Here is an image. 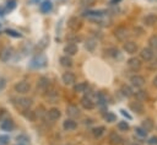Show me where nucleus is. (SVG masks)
Instances as JSON below:
<instances>
[{"instance_id":"1","label":"nucleus","mask_w":157,"mask_h":145,"mask_svg":"<svg viewBox=\"0 0 157 145\" xmlns=\"http://www.w3.org/2000/svg\"><path fill=\"white\" fill-rule=\"evenodd\" d=\"M12 101H13L15 107L22 112L26 109H29L33 104V101L28 97H17V98H12Z\"/></svg>"},{"instance_id":"2","label":"nucleus","mask_w":157,"mask_h":145,"mask_svg":"<svg viewBox=\"0 0 157 145\" xmlns=\"http://www.w3.org/2000/svg\"><path fill=\"white\" fill-rule=\"evenodd\" d=\"M45 65H47V58L44 55H37L29 63V66L33 69H40V68H44Z\"/></svg>"},{"instance_id":"3","label":"nucleus","mask_w":157,"mask_h":145,"mask_svg":"<svg viewBox=\"0 0 157 145\" xmlns=\"http://www.w3.org/2000/svg\"><path fill=\"white\" fill-rule=\"evenodd\" d=\"M13 90H15L17 93H20V95H25V93L29 92L31 85H29V82H27V81H18V82H16V84L13 85Z\"/></svg>"},{"instance_id":"4","label":"nucleus","mask_w":157,"mask_h":145,"mask_svg":"<svg viewBox=\"0 0 157 145\" xmlns=\"http://www.w3.org/2000/svg\"><path fill=\"white\" fill-rule=\"evenodd\" d=\"M81 26H82V22H81V20H80L77 16H71V17L67 20V27H69L71 31H74V32L78 31V29L81 28Z\"/></svg>"},{"instance_id":"5","label":"nucleus","mask_w":157,"mask_h":145,"mask_svg":"<svg viewBox=\"0 0 157 145\" xmlns=\"http://www.w3.org/2000/svg\"><path fill=\"white\" fill-rule=\"evenodd\" d=\"M126 65H128V68L131 70V71H139L140 69H141V60L139 59V58H136V57H132V58H130L128 61H126Z\"/></svg>"},{"instance_id":"6","label":"nucleus","mask_w":157,"mask_h":145,"mask_svg":"<svg viewBox=\"0 0 157 145\" xmlns=\"http://www.w3.org/2000/svg\"><path fill=\"white\" fill-rule=\"evenodd\" d=\"M128 36H129V32H128V29H126L125 27H123V26L117 27V28L114 29V37H115L117 39H119V41H125V39L128 38Z\"/></svg>"},{"instance_id":"7","label":"nucleus","mask_w":157,"mask_h":145,"mask_svg":"<svg viewBox=\"0 0 157 145\" xmlns=\"http://www.w3.org/2000/svg\"><path fill=\"white\" fill-rule=\"evenodd\" d=\"M61 80H63V82H64L65 85L71 86V85L75 84V81H76V76H75L74 72H71V71H66V72H64V74L61 75Z\"/></svg>"},{"instance_id":"8","label":"nucleus","mask_w":157,"mask_h":145,"mask_svg":"<svg viewBox=\"0 0 157 145\" xmlns=\"http://www.w3.org/2000/svg\"><path fill=\"white\" fill-rule=\"evenodd\" d=\"M52 85H50V80L47 77V76H40L38 80H37V88H39L40 91H45L47 88H49Z\"/></svg>"},{"instance_id":"9","label":"nucleus","mask_w":157,"mask_h":145,"mask_svg":"<svg viewBox=\"0 0 157 145\" xmlns=\"http://www.w3.org/2000/svg\"><path fill=\"white\" fill-rule=\"evenodd\" d=\"M142 22H144L145 26H148V27L155 26V25L157 23V14H153V12L147 14V15L142 18Z\"/></svg>"},{"instance_id":"10","label":"nucleus","mask_w":157,"mask_h":145,"mask_svg":"<svg viewBox=\"0 0 157 145\" xmlns=\"http://www.w3.org/2000/svg\"><path fill=\"white\" fill-rule=\"evenodd\" d=\"M153 57H155V53L150 47L148 48H144L140 52V58L142 60H145V61H151L153 59Z\"/></svg>"},{"instance_id":"11","label":"nucleus","mask_w":157,"mask_h":145,"mask_svg":"<svg viewBox=\"0 0 157 145\" xmlns=\"http://www.w3.org/2000/svg\"><path fill=\"white\" fill-rule=\"evenodd\" d=\"M130 82H131V85H132L134 87L140 88V87H142V86L145 85V77L136 74V75H134V76L130 77Z\"/></svg>"},{"instance_id":"12","label":"nucleus","mask_w":157,"mask_h":145,"mask_svg":"<svg viewBox=\"0 0 157 145\" xmlns=\"http://www.w3.org/2000/svg\"><path fill=\"white\" fill-rule=\"evenodd\" d=\"M66 114L70 117V118H76V117H80V114H81V112H80V108L77 107V106H75V104H69L67 107H66Z\"/></svg>"},{"instance_id":"13","label":"nucleus","mask_w":157,"mask_h":145,"mask_svg":"<svg viewBox=\"0 0 157 145\" xmlns=\"http://www.w3.org/2000/svg\"><path fill=\"white\" fill-rule=\"evenodd\" d=\"M12 57V49L10 47H4L0 49V60L1 61H9Z\"/></svg>"},{"instance_id":"14","label":"nucleus","mask_w":157,"mask_h":145,"mask_svg":"<svg viewBox=\"0 0 157 145\" xmlns=\"http://www.w3.org/2000/svg\"><path fill=\"white\" fill-rule=\"evenodd\" d=\"M47 116H48V118H49L52 122H54V120H58V119L61 117V112H60L59 108L53 107V108H50V109L47 111Z\"/></svg>"},{"instance_id":"15","label":"nucleus","mask_w":157,"mask_h":145,"mask_svg":"<svg viewBox=\"0 0 157 145\" xmlns=\"http://www.w3.org/2000/svg\"><path fill=\"white\" fill-rule=\"evenodd\" d=\"M63 128H64V130H66V131H71V130H75V129L77 128V123H76L75 119L67 118V119H65V120L63 122Z\"/></svg>"},{"instance_id":"16","label":"nucleus","mask_w":157,"mask_h":145,"mask_svg":"<svg viewBox=\"0 0 157 145\" xmlns=\"http://www.w3.org/2000/svg\"><path fill=\"white\" fill-rule=\"evenodd\" d=\"M108 141H109V145H120L123 139L117 131H110V134L108 136Z\"/></svg>"},{"instance_id":"17","label":"nucleus","mask_w":157,"mask_h":145,"mask_svg":"<svg viewBox=\"0 0 157 145\" xmlns=\"http://www.w3.org/2000/svg\"><path fill=\"white\" fill-rule=\"evenodd\" d=\"M80 103H81V106L85 108V109H93L94 108V102L92 101V98H91V96H85V97H82L81 98V101H80Z\"/></svg>"},{"instance_id":"18","label":"nucleus","mask_w":157,"mask_h":145,"mask_svg":"<svg viewBox=\"0 0 157 145\" xmlns=\"http://www.w3.org/2000/svg\"><path fill=\"white\" fill-rule=\"evenodd\" d=\"M0 128H1L2 130H5V131H11V130H13V128H15V123H13L12 119L6 118V119L1 120V123H0Z\"/></svg>"},{"instance_id":"19","label":"nucleus","mask_w":157,"mask_h":145,"mask_svg":"<svg viewBox=\"0 0 157 145\" xmlns=\"http://www.w3.org/2000/svg\"><path fill=\"white\" fill-rule=\"evenodd\" d=\"M123 48H124V50H125L126 53L134 54V53L137 50V44H136L135 42H132V41H125Z\"/></svg>"},{"instance_id":"20","label":"nucleus","mask_w":157,"mask_h":145,"mask_svg":"<svg viewBox=\"0 0 157 145\" xmlns=\"http://www.w3.org/2000/svg\"><path fill=\"white\" fill-rule=\"evenodd\" d=\"M77 50H78V48H77V45L75 43H67L64 47V53H65V55H69V57L75 55L77 53Z\"/></svg>"},{"instance_id":"21","label":"nucleus","mask_w":157,"mask_h":145,"mask_svg":"<svg viewBox=\"0 0 157 145\" xmlns=\"http://www.w3.org/2000/svg\"><path fill=\"white\" fill-rule=\"evenodd\" d=\"M129 107H130V109L132 111V112H135V113H137V114H142L144 113V104L140 102V101H134V102H131L130 104H129Z\"/></svg>"},{"instance_id":"22","label":"nucleus","mask_w":157,"mask_h":145,"mask_svg":"<svg viewBox=\"0 0 157 145\" xmlns=\"http://www.w3.org/2000/svg\"><path fill=\"white\" fill-rule=\"evenodd\" d=\"M44 92H45V96H47V98H48L49 101H54V100H56V98L59 97V92H58L53 86H50L49 88H47Z\"/></svg>"},{"instance_id":"23","label":"nucleus","mask_w":157,"mask_h":145,"mask_svg":"<svg viewBox=\"0 0 157 145\" xmlns=\"http://www.w3.org/2000/svg\"><path fill=\"white\" fill-rule=\"evenodd\" d=\"M52 9H53V4H52L50 0H44V1L39 5V10H40L43 14H48V12H50Z\"/></svg>"},{"instance_id":"24","label":"nucleus","mask_w":157,"mask_h":145,"mask_svg":"<svg viewBox=\"0 0 157 145\" xmlns=\"http://www.w3.org/2000/svg\"><path fill=\"white\" fill-rule=\"evenodd\" d=\"M96 47H97V39H94V38L91 37V38H87L85 41V48L88 52H93L96 49Z\"/></svg>"},{"instance_id":"25","label":"nucleus","mask_w":157,"mask_h":145,"mask_svg":"<svg viewBox=\"0 0 157 145\" xmlns=\"http://www.w3.org/2000/svg\"><path fill=\"white\" fill-rule=\"evenodd\" d=\"M88 87H90L88 82H87V81H82V82H77V84L74 86V90H75V92L82 93V92H86Z\"/></svg>"},{"instance_id":"26","label":"nucleus","mask_w":157,"mask_h":145,"mask_svg":"<svg viewBox=\"0 0 157 145\" xmlns=\"http://www.w3.org/2000/svg\"><path fill=\"white\" fill-rule=\"evenodd\" d=\"M104 133H105V127H103V125H98V127H96V128L92 129V135L96 139H99L101 136H103Z\"/></svg>"},{"instance_id":"27","label":"nucleus","mask_w":157,"mask_h":145,"mask_svg":"<svg viewBox=\"0 0 157 145\" xmlns=\"http://www.w3.org/2000/svg\"><path fill=\"white\" fill-rule=\"evenodd\" d=\"M135 98H136V101H140V102L147 101V100H148V93H147L145 90H139V91H136V93H135Z\"/></svg>"},{"instance_id":"28","label":"nucleus","mask_w":157,"mask_h":145,"mask_svg":"<svg viewBox=\"0 0 157 145\" xmlns=\"http://www.w3.org/2000/svg\"><path fill=\"white\" fill-rule=\"evenodd\" d=\"M104 53H105V55L109 57V58H117V57H119V50H118V48H114V47L107 48V49L104 50Z\"/></svg>"},{"instance_id":"29","label":"nucleus","mask_w":157,"mask_h":145,"mask_svg":"<svg viewBox=\"0 0 157 145\" xmlns=\"http://www.w3.org/2000/svg\"><path fill=\"white\" fill-rule=\"evenodd\" d=\"M59 61H60V64H61L63 66H65V68L72 66V59H71L69 55H63V57H60Z\"/></svg>"},{"instance_id":"30","label":"nucleus","mask_w":157,"mask_h":145,"mask_svg":"<svg viewBox=\"0 0 157 145\" xmlns=\"http://www.w3.org/2000/svg\"><path fill=\"white\" fill-rule=\"evenodd\" d=\"M120 92H121V95H123V96H125V97H131V96L134 95V92H132L131 87H130V86H128V85H125V84L120 86Z\"/></svg>"},{"instance_id":"31","label":"nucleus","mask_w":157,"mask_h":145,"mask_svg":"<svg viewBox=\"0 0 157 145\" xmlns=\"http://www.w3.org/2000/svg\"><path fill=\"white\" fill-rule=\"evenodd\" d=\"M153 125H155V123H153L152 118H146V119H144V122H142V125H141V127H142L146 131H148V130L153 129Z\"/></svg>"},{"instance_id":"32","label":"nucleus","mask_w":157,"mask_h":145,"mask_svg":"<svg viewBox=\"0 0 157 145\" xmlns=\"http://www.w3.org/2000/svg\"><path fill=\"white\" fill-rule=\"evenodd\" d=\"M66 39L69 43H78L81 41V37L77 33H71V34L66 36Z\"/></svg>"},{"instance_id":"33","label":"nucleus","mask_w":157,"mask_h":145,"mask_svg":"<svg viewBox=\"0 0 157 145\" xmlns=\"http://www.w3.org/2000/svg\"><path fill=\"white\" fill-rule=\"evenodd\" d=\"M148 45L152 50H157V34H153L148 38Z\"/></svg>"},{"instance_id":"34","label":"nucleus","mask_w":157,"mask_h":145,"mask_svg":"<svg viewBox=\"0 0 157 145\" xmlns=\"http://www.w3.org/2000/svg\"><path fill=\"white\" fill-rule=\"evenodd\" d=\"M22 114H23V117H25L26 119H29V120H33V119L36 118V112H33V111H31V109L23 111Z\"/></svg>"},{"instance_id":"35","label":"nucleus","mask_w":157,"mask_h":145,"mask_svg":"<svg viewBox=\"0 0 157 145\" xmlns=\"http://www.w3.org/2000/svg\"><path fill=\"white\" fill-rule=\"evenodd\" d=\"M6 34L10 36V37H13V38H21L22 37V34L20 32H17L15 29H11V28H7L6 29Z\"/></svg>"},{"instance_id":"36","label":"nucleus","mask_w":157,"mask_h":145,"mask_svg":"<svg viewBox=\"0 0 157 145\" xmlns=\"http://www.w3.org/2000/svg\"><path fill=\"white\" fill-rule=\"evenodd\" d=\"M104 119H105L108 123H113V122H115L117 117H115L114 113H112V112H107V113L104 114Z\"/></svg>"},{"instance_id":"37","label":"nucleus","mask_w":157,"mask_h":145,"mask_svg":"<svg viewBox=\"0 0 157 145\" xmlns=\"http://www.w3.org/2000/svg\"><path fill=\"white\" fill-rule=\"evenodd\" d=\"M118 129H119V130H124V131H126V130L129 129V123L125 122V120H120V122H118Z\"/></svg>"},{"instance_id":"38","label":"nucleus","mask_w":157,"mask_h":145,"mask_svg":"<svg viewBox=\"0 0 157 145\" xmlns=\"http://www.w3.org/2000/svg\"><path fill=\"white\" fill-rule=\"evenodd\" d=\"M135 133H136V135H139V136L144 138V136H146V135H147V133H148V131H146L142 127H137V128H135Z\"/></svg>"},{"instance_id":"39","label":"nucleus","mask_w":157,"mask_h":145,"mask_svg":"<svg viewBox=\"0 0 157 145\" xmlns=\"http://www.w3.org/2000/svg\"><path fill=\"white\" fill-rule=\"evenodd\" d=\"M16 7V0H7L6 2V11H12Z\"/></svg>"},{"instance_id":"40","label":"nucleus","mask_w":157,"mask_h":145,"mask_svg":"<svg viewBox=\"0 0 157 145\" xmlns=\"http://www.w3.org/2000/svg\"><path fill=\"white\" fill-rule=\"evenodd\" d=\"M9 141H10L9 135H5V134L0 135V145H6V144H9Z\"/></svg>"},{"instance_id":"41","label":"nucleus","mask_w":157,"mask_h":145,"mask_svg":"<svg viewBox=\"0 0 157 145\" xmlns=\"http://www.w3.org/2000/svg\"><path fill=\"white\" fill-rule=\"evenodd\" d=\"M94 1L96 0H80V4L83 7H88V6H92L94 4Z\"/></svg>"},{"instance_id":"42","label":"nucleus","mask_w":157,"mask_h":145,"mask_svg":"<svg viewBox=\"0 0 157 145\" xmlns=\"http://www.w3.org/2000/svg\"><path fill=\"white\" fill-rule=\"evenodd\" d=\"M16 140H17V141H20V143H22V144H23V143H26V141H28V139H27L25 135H18V136L16 138Z\"/></svg>"},{"instance_id":"43","label":"nucleus","mask_w":157,"mask_h":145,"mask_svg":"<svg viewBox=\"0 0 157 145\" xmlns=\"http://www.w3.org/2000/svg\"><path fill=\"white\" fill-rule=\"evenodd\" d=\"M0 112H1V113H0V120H4V119H6V118H9V117H7V113H6L5 109H1Z\"/></svg>"},{"instance_id":"44","label":"nucleus","mask_w":157,"mask_h":145,"mask_svg":"<svg viewBox=\"0 0 157 145\" xmlns=\"http://www.w3.org/2000/svg\"><path fill=\"white\" fill-rule=\"evenodd\" d=\"M147 143H148L150 145H157V136H152V138H150Z\"/></svg>"},{"instance_id":"45","label":"nucleus","mask_w":157,"mask_h":145,"mask_svg":"<svg viewBox=\"0 0 157 145\" xmlns=\"http://www.w3.org/2000/svg\"><path fill=\"white\" fill-rule=\"evenodd\" d=\"M5 85H6V80H5L4 77H1V76H0V91L5 87Z\"/></svg>"},{"instance_id":"46","label":"nucleus","mask_w":157,"mask_h":145,"mask_svg":"<svg viewBox=\"0 0 157 145\" xmlns=\"http://www.w3.org/2000/svg\"><path fill=\"white\" fill-rule=\"evenodd\" d=\"M120 112H121V114H123V116H125L126 118H129V119H131V116H130L129 113H126V111H124V109H121Z\"/></svg>"},{"instance_id":"47","label":"nucleus","mask_w":157,"mask_h":145,"mask_svg":"<svg viewBox=\"0 0 157 145\" xmlns=\"http://www.w3.org/2000/svg\"><path fill=\"white\" fill-rule=\"evenodd\" d=\"M83 123H85L86 125H90V124H92V119H91V118H85Z\"/></svg>"},{"instance_id":"48","label":"nucleus","mask_w":157,"mask_h":145,"mask_svg":"<svg viewBox=\"0 0 157 145\" xmlns=\"http://www.w3.org/2000/svg\"><path fill=\"white\" fill-rule=\"evenodd\" d=\"M5 14H6V9H5V7H1V6H0V16H4Z\"/></svg>"},{"instance_id":"49","label":"nucleus","mask_w":157,"mask_h":145,"mask_svg":"<svg viewBox=\"0 0 157 145\" xmlns=\"http://www.w3.org/2000/svg\"><path fill=\"white\" fill-rule=\"evenodd\" d=\"M120 1H121V0H110V2H109V4H110V5H117V4H118V2H120Z\"/></svg>"},{"instance_id":"50","label":"nucleus","mask_w":157,"mask_h":145,"mask_svg":"<svg viewBox=\"0 0 157 145\" xmlns=\"http://www.w3.org/2000/svg\"><path fill=\"white\" fill-rule=\"evenodd\" d=\"M152 84H153V86H155V87H157V75L153 77V80H152Z\"/></svg>"},{"instance_id":"51","label":"nucleus","mask_w":157,"mask_h":145,"mask_svg":"<svg viewBox=\"0 0 157 145\" xmlns=\"http://www.w3.org/2000/svg\"><path fill=\"white\" fill-rule=\"evenodd\" d=\"M15 145H25V144H22V143H17V144H15Z\"/></svg>"},{"instance_id":"52","label":"nucleus","mask_w":157,"mask_h":145,"mask_svg":"<svg viewBox=\"0 0 157 145\" xmlns=\"http://www.w3.org/2000/svg\"><path fill=\"white\" fill-rule=\"evenodd\" d=\"M150 1H157V0H150Z\"/></svg>"},{"instance_id":"53","label":"nucleus","mask_w":157,"mask_h":145,"mask_svg":"<svg viewBox=\"0 0 157 145\" xmlns=\"http://www.w3.org/2000/svg\"><path fill=\"white\" fill-rule=\"evenodd\" d=\"M67 145H72V144H67Z\"/></svg>"}]
</instances>
